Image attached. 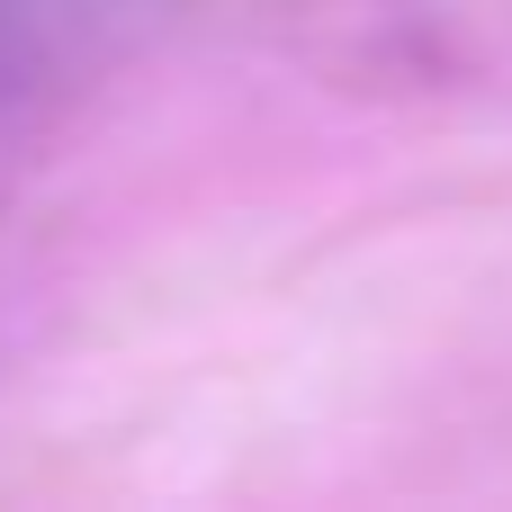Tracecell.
<instances>
[{"label":"cell","instance_id":"1","mask_svg":"<svg viewBox=\"0 0 512 512\" xmlns=\"http://www.w3.org/2000/svg\"><path fill=\"white\" fill-rule=\"evenodd\" d=\"M351 45L378 90L512 108V0H351Z\"/></svg>","mask_w":512,"mask_h":512},{"label":"cell","instance_id":"2","mask_svg":"<svg viewBox=\"0 0 512 512\" xmlns=\"http://www.w3.org/2000/svg\"><path fill=\"white\" fill-rule=\"evenodd\" d=\"M63 81H54V63H45V45L27 36V18L0 0V135L18 126V117H36L45 99H54Z\"/></svg>","mask_w":512,"mask_h":512}]
</instances>
